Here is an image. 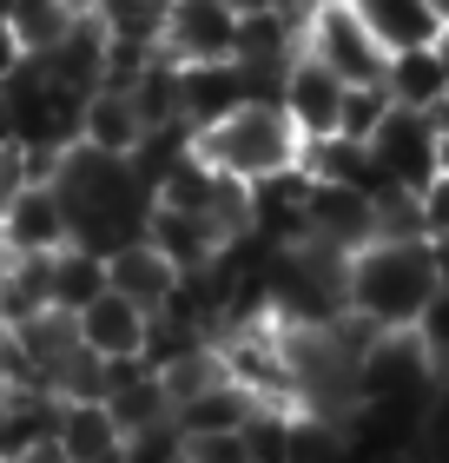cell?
Listing matches in <instances>:
<instances>
[{"label":"cell","mask_w":449,"mask_h":463,"mask_svg":"<svg viewBox=\"0 0 449 463\" xmlns=\"http://www.w3.org/2000/svg\"><path fill=\"white\" fill-rule=\"evenodd\" d=\"M139 133H145V119H139L126 87H93L87 93V107H80V139H87L93 153H133Z\"/></svg>","instance_id":"13"},{"label":"cell","mask_w":449,"mask_h":463,"mask_svg":"<svg viewBox=\"0 0 449 463\" xmlns=\"http://www.w3.org/2000/svg\"><path fill=\"white\" fill-rule=\"evenodd\" d=\"M430 271H436V285H449V239H430Z\"/></svg>","instance_id":"28"},{"label":"cell","mask_w":449,"mask_h":463,"mask_svg":"<svg viewBox=\"0 0 449 463\" xmlns=\"http://www.w3.org/2000/svg\"><path fill=\"white\" fill-rule=\"evenodd\" d=\"M106 411H113V424H119V437H133V430H153V424H165L173 417V397H165V384H159V371L145 364V371H133L126 384H113L99 397Z\"/></svg>","instance_id":"19"},{"label":"cell","mask_w":449,"mask_h":463,"mask_svg":"<svg viewBox=\"0 0 449 463\" xmlns=\"http://www.w3.org/2000/svg\"><path fill=\"white\" fill-rule=\"evenodd\" d=\"M337 99H344V80H337L324 60H311L297 47L291 67H285V87H277V107H285V119L297 126V139L337 133Z\"/></svg>","instance_id":"8"},{"label":"cell","mask_w":449,"mask_h":463,"mask_svg":"<svg viewBox=\"0 0 449 463\" xmlns=\"http://www.w3.org/2000/svg\"><path fill=\"white\" fill-rule=\"evenodd\" d=\"M351 7L383 53H410V47H436L443 40L436 0H351Z\"/></svg>","instance_id":"11"},{"label":"cell","mask_w":449,"mask_h":463,"mask_svg":"<svg viewBox=\"0 0 449 463\" xmlns=\"http://www.w3.org/2000/svg\"><path fill=\"white\" fill-rule=\"evenodd\" d=\"M145 239H153L179 271L205 265L211 251H219V232H211L199 213H179V205H153V213H145Z\"/></svg>","instance_id":"17"},{"label":"cell","mask_w":449,"mask_h":463,"mask_svg":"<svg viewBox=\"0 0 449 463\" xmlns=\"http://www.w3.org/2000/svg\"><path fill=\"white\" fill-rule=\"evenodd\" d=\"M245 73L239 60H199V67H179V119L192 133H205L211 119H225L231 107H245Z\"/></svg>","instance_id":"9"},{"label":"cell","mask_w":449,"mask_h":463,"mask_svg":"<svg viewBox=\"0 0 449 463\" xmlns=\"http://www.w3.org/2000/svg\"><path fill=\"white\" fill-rule=\"evenodd\" d=\"M14 457V430H7V397H0V463Z\"/></svg>","instance_id":"29"},{"label":"cell","mask_w":449,"mask_h":463,"mask_svg":"<svg viewBox=\"0 0 449 463\" xmlns=\"http://www.w3.org/2000/svg\"><path fill=\"white\" fill-rule=\"evenodd\" d=\"M258 411V397H245L231 377H219L211 391L185 397V404H173V424L179 437H205V430H245V417Z\"/></svg>","instance_id":"18"},{"label":"cell","mask_w":449,"mask_h":463,"mask_svg":"<svg viewBox=\"0 0 449 463\" xmlns=\"http://www.w3.org/2000/svg\"><path fill=\"white\" fill-rule=\"evenodd\" d=\"M179 285V265L165 259L153 239H133L119 251H106V291H119V298H133L139 311H159L165 291Z\"/></svg>","instance_id":"10"},{"label":"cell","mask_w":449,"mask_h":463,"mask_svg":"<svg viewBox=\"0 0 449 463\" xmlns=\"http://www.w3.org/2000/svg\"><path fill=\"white\" fill-rule=\"evenodd\" d=\"M304 239L331 245V251H357L377 239V205L357 185L337 179H304Z\"/></svg>","instance_id":"7"},{"label":"cell","mask_w":449,"mask_h":463,"mask_svg":"<svg viewBox=\"0 0 449 463\" xmlns=\"http://www.w3.org/2000/svg\"><path fill=\"white\" fill-rule=\"evenodd\" d=\"M165 7H173V0H93L87 14H93L113 40H145V47H159Z\"/></svg>","instance_id":"21"},{"label":"cell","mask_w":449,"mask_h":463,"mask_svg":"<svg viewBox=\"0 0 449 463\" xmlns=\"http://www.w3.org/2000/svg\"><path fill=\"white\" fill-rule=\"evenodd\" d=\"M60 450H67L73 463H106L126 450V437L113 424V411L99 404V397H87V404H60Z\"/></svg>","instance_id":"15"},{"label":"cell","mask_w":449,"mask_h":463,"mask_svg":"<svg viewBox=\"0 0 449 463\" xmlns=\"http://www.w3.org/2000/svg\"><path fill=\"white\" fill-rule=\"evenodd\" d=\"M370 463H436L423 444H410V450H383V457H370Z\"/></svg>","instance_id":"27"},{"label":"cell","mask_w":449,"mask_h":463,"mask_svg":"<svg viewBox=\"0 0 449 463\" xmlns=\"http://www.w3.org/2000/svg\"><path fill=\"white\" fill-rule=\"evenodd\" d=\"M73 7H93V0H73Z\"/></svg>","instance_id":"32"},{"label":"cell","mask_w":449,"mask_h":463,"mask_svg":"<svg viewBox=\"0 0 449 463\" xmlns=\"http://www.w3.org/2000/svg\"><path fill=\"white\" fill-rule=\"evenodd\" d=\"M0 245L20 251V259H47V251L73 245V213H67L53 179H27L0 205Z\"/></svg>","instance_id":"4"},{"label":"cell","mask_w":449,"mask_h":463,"mask_svg":"<svg viewBox=\"0 0 449 463\" xmlns=\"http://www.w3.org/2000/svg\"><path fill=\"white\" fill-rule=\"evenodd\" d=\"M297 47L311 60H324L344 87L383 80V67H390V53L370 40V27L357 20L351 0H304V14H297Z\"/></svg>","instance_id":"3"},{"label":"cell","mask_w":449,"mask_h":463,"mask_svg":"<svg viewBox=\"0 0 449 463\" xmlns=\"http://www.w3.org/2000/svg\"><path fill=\"white\" fill-rule=\"evenodd\" d=\"M416 213H423V239H449V173H436L416 193Z\"/></svg>","instance_id":"24"},{"label":"cell","mask_w":449,"mask_h":463,"mask_svg":"<svg viewBox=\"0 0 449 463\" xmlns=\"http://www.w3.org/2000/svg\"><path fill=\"white\" fill-rule=\"evenodd\" d=\"M7 14H14V0H0V27H7Z\"/></svg>","instance_id":"31"},{"label":"cell","mask_w":449,"mask_h":463,"mask_svg":"<svg viewBox=\"0 0 449 463\" xmlns=\"http://www.w3.org/2000/svg\"><path fill=\"white\" fill-rule=\"evenodd\" d=\"M225 7H239V14H245V7H271V0H225Z\"/></svg>","instance_id":"30"},{"label":"cell","mask_w":449,"mask_h":463,"mask_svg":"<svg viewBox=\"0 0 449 463\" xmlns=\"http://www.w3.org/2000/svg\"><path fill=\"white\" fill-rule=\"evenodd\" d=\"M192 153L205 165H219L225 179L258 185L277 173H297V126L285 119L277 99H245L225 119H211L205 133H192Z\"/></svg>","instance_id":"2"},{"label":"cell","mask_w":449,"mask_h":463,"mask_svg":"<svg viewBox=\"0 0 449 463\" xmlns=\"http://www.w3.org/2000/svg\"><path fill=\"white\" fill-rule=\"evenodd\" d=\"M7 463H73V457L60 450V437H40V444H20Z\"/></svg>","instance_id":"25"},{"label":"cell","mask_w":449,"mask_h":463,"mask_svg":"<svg viewBox=\"0 0 449 463\" xmlns=\"http://www.w3.org/2000/svg\"><path fill=\"white\" fill-rule=\"evenodd\" d=\"M231 33H239V7H225V0H173L165 27H159V53L173 67L231 60Z\"/></svg>","instance_id":"5"},{"label":"cell","mask_w":449,"mask_h":463,"mask_svg":"<svg viewBox=\"0 0 449 463\" xmlns=\"http://www.w3.org/2000/svg\"><path fill=\"white\" fill-rule=\"evenodd\" d=\"M383 93L397 99V107H416L430 113L436 99L449 93V67L436 47H410V53H390V67H383Z\"/></svg>","instance_id":"16"},{"label":"cell","mask_w":449,"mask_h":463,"mask_svg":"<svg viewBox=\"0 0 449 463\" xmlns=\"http://www.w3.org/2000/svg\"><path fill=\"white\" fill-rule=\"evenodd\" d=\"M390 107H397V99L383 93V80H363V87H344V99H337V133L370 146V133L383 126V113H390Z\"/></svg>","instance_id":"22"},{"label":"cell","mask_w":449,"mask_h":463,"mask_svg":"<svg viewBox=\"0 0 449 463\" xmlns=\"http://www.w3.org/2000/svg\"><path fill=\"white\" fill-rule=\"evenodd\" d=\"M436 271H430V239H370L351 251L344 271V298L357 318H370L377 331H410L416 311L430 305Z\"/></svg>","instance_id":"1"},{"label":"cell","mask_w":449,"mask_h":463,"mask_svg":"<svg viewBox=\"0 0 449 463\" xmlns=\"http://www.w3.org/2000/svg\"><path fill=\"white\" fill-rule=\"evenodd\" d=\"M80 14H87V7H73V0H14L7 27H14V40H20L27 53H47V47L73 27Z\"/></svg>","instance_id":"20"},{"label":"cell","mask_w":449,"mask_h":463,"mask_svg":"<svg viewBox=\"0 0 449 463\" xmlns=\"http://www.w3.org/2000/svg\"><path fill=\"white\" fill-rule=\"evenodd\" d=\"M20 60H27V47L14 40V27H0V80H7V73L20 67Z\"/></svg>","instance_id":"26"},{"label":"cell","mask_w":449,"mask_h":463,"mask_svg":"<svg viewBox=\"0 0 449 463\" xmlns=\"http://www.w3.org/2000/svg\"><path fill=\"white\" fill-rule=\"evenodd\" d=\"M106 291V259L87 245H60L47 251V305L53 311H87Z\"/></svg>","instance_id":"14"},{"label":"cell","mask_w":449,"mask_h":463,"mask_svg":"<svg viewBox=\"0 0 449 463\" xmlns=\"http://www.w3.org/2000/svg\"><path fill=\"white\" fill-rule=\"evenodd\" d=\"M145 318H153V311H139L133 298H119V291H99L87 311H73V331H80V345H87L93 357H139V345H145Z\"/></svg>","instance_id":"12"},{"label":"cell","mask_w":449,"mask_h":463,"mask_svg":"<svg viewBox=\"0 0 449 463\" xmlns=\"http://www.w3.org/2000/svg\"><path fill=\"white\" fill-rule=\"evenodd\" d=\"M370 159L403 185V193H423V185L436 179V126H430V113L390 107L383 126L370 133Z\"/></svg>","instance_id":"6"},{"label":"cell","mask_w":449,"mask_h":463,"mask_svg":"<svg viewBox=\"0 0 449 463\" xmlns=\"http://www.w3.org/2000/svg\"><path fill=\"white\" fill-rule=\"evenodd\" d=\"M179 463H251V450H245L239 430H205V437L179 444Z\"/></svg>","instance_id":"23"}]
</instances>
